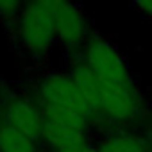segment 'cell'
I'll return each mask as SVG.
<instances>
[{"label": "cell", "instance_id": "cell-1", "mask_svg": "<svg viewBox=\"0 0 152 152\" xmlns=\"http://www.w3.org/2000/svg\"><path fill=\"white\" fill-rule=\"evenodd\" d=\"M6 29H9V38L20 50L22 57L34 63L45 59L54 43H57L50 0L25 2L16 22Z\"/></svg>", "mask_w": 152, "mask_h": 152}, {"label": "cell", "instance_id": "cell-2", "mask_svg": "<svg viewBox=\"0 0 152 152\" xmlns=\"http://www.w3.org/2000/svg\"><path fill=\"white\" fill-rule=\"evenodd\" d=\"M25 88L29 90V93L34 97L38 104H47V106L73 111L88 118L90 124L93 125L91 107L86 102L84 95L81 93L77 83L73 81L70 72H61V70L43 72L38 77L31 79L29 86Z\"/></svg>", "mask_w": 152, "mask_h": 152}, {"label": "cell", "instance_id": "cell-3", "mask_svg": "<svg viewBox=\"0 0 152 152\" xmlns=\"http://www.w3.org/2000/svg\"><path fill=\"white\" fill-rule=\"evenodd\" d=\"M0 118H4L7 124H11L29 138L43 143L41 111L25 86L0 83Z\"/></svg>", "mask_w": 152, "mask_h": 152}, {"label": "cell", "instance_id": "cell-4", "mask_svg": "<svg viewBox=\"0 0 152 152\" xmlns=\"http://www.w3.org/2000/svg\"><path fill=\"white\" fill-rule=\"evenodd\" d=\"M84 63L93 70L104 86H131L134 84L131 70L122 52L104 36L91 34L81 52Z\"/></svg>", "mask_w": 152, "mask_h": 152}, {"label": "cell", "instance_id": "cell-5", "mask_svg": "<svg viewBox=\"0 0 152 152\" xmlns=\"http://www.w3.org/2000/svg\"><path fill=\"white\" fill-rule=\"evenodd\" d=\"M52 18L56 25L57 43L68 52L70 57L81 56L88 39L91 38L90 22L81 6L64 2V0H50Z\"/></svg>", "mask_w": 152, "mask_h": 152}, {"label": "cell", "instance_id": "cell-6", "mask_svg": "<svg viewBox=\"0 0 152 152\" xmlns=\"http://www.w3.org/2000/svg\"><path fill=\"white\" fill-rule=\"evenodd\" d=\"M73 81L77 83L81 93L84 95L86 102L91 107L93 113V125L100 124V104H102V83L99 81V77L93 73V70L84 63V59L81 56L72 57L70 63V70Z\"/></svg>", "mask_w": 152, "mask_h": 152}, {"label": "cell", "instance_id": "cell-7", "mask_svg": "<svg viewBox=\"0 0 152 152\" xmlns=\"http://www.w3.org/2000/svg\"><path fill=\"white\" fill-rule=\"evenodd\" d=\"M99 152H150L148 141L131 131L115 129L97 141Z\"/></svg>", "mask_w": 152, "mask_h": 152}, {"label": "cell", "instance_id": "cell-8", "mask_svg": "<svg viewBox=\"0 0 152 152\" xmlns=\"http://www.w3.org/2000/svg\"><path fill=\"white\" fill-rule=\"evenodd\" d=\"M0 152H47V148L0 118Z\"/></svg>", "mask_w": 152, "mask_h": 152}, {"label": "cell", "instance_id": "cell-9", "mask_svg": "<svg viewBox=\"0 0 152 152\" xmlns=\"http://www.w3.org/2000/svg\"><path fill=\"white\" fill-rule=\"evenodd\" d=\"M25 2H18V0H0V22L6 27L16 22L20 13L23 11Z\"/></svg>", "mask_w": 152, "mask_h": 152}, {"label": "cell", "instance_id": "cell-10", "mask_svg": "<svg viewBox=\"0 0 152 152\" xmlns=\"http://www.w3.org/2000/svg\"><path fill=\"white\" fill-rule=\"evenodd\" d=\"M47 152H99V147L93 140H86V141H79V143H72L61 148H54V150H47Z\"/></svg>", "mask_w": 152, "mask_h": 152}, {"label": "cell", "instance_id": "cell-11", "mask_svg": "<svg viewBox=\"0 0 152 152\" xmlns=\"http://www.w3.org/2000/svg\"><path fill=\"white\" fill-rule=\"evenodd\" d=\"M134 9H136L140 15H143V16H147V18H152V0L136 2V4H134Z\"/></svg>", "mask_w": 152, "mask_h": 152}]
</instances>
